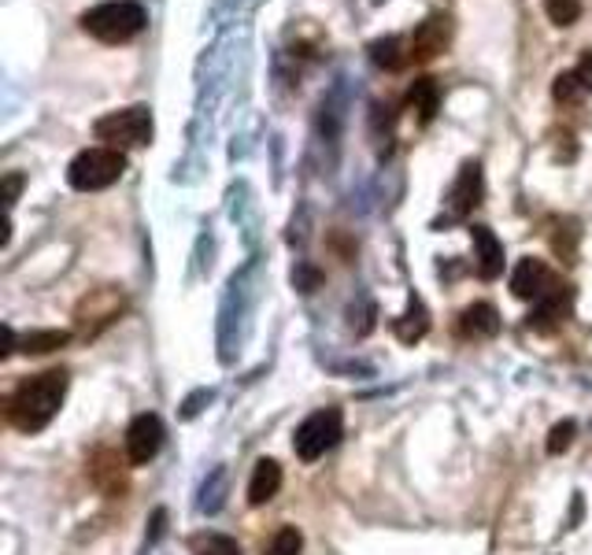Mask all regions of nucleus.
Returning <instances> with one entry per match:
<instances>
[{"instance_id":"7ed1b4c3","label":"nucleus","mask_w":592,"mask_h":555,"mask_svg":"<svg viewBox=\"0 0 592 555\" xmlns=\"http://www.w3.org/2000/svg\"><path fill=\"white\" fill-rule=\"evenodd\" d=\"M127 171V156L119 149H107V145H96V149H82L67 167V182L75 185L78 193H101L107 185H115Z\"/></svg>"},{"instance_id":"a211bd4d","label":"nucleus","mask_w":592,"mask_h":555,"mask_svg":"<svg viewBox=\"0 0 592 555\" xmlns=\"http://www.w3.org/2000/svg\"><path fill=\"white\" fill-rule=\"evenodd\" d=\"M304 548V537L296 526H282V530H274L271 541L263 544V555H300Z\"/></svg>"},{"instance_id":"2eb2a0df","label":"nucleus","mask_w":592,"mask_h":555,"mask_svg":"<svg viewBox=\"0 0 592 555\" xmlns=\"http://www.w3.org/2000/svg\"><path fill=\"white\" fill-rule=\"evenodd\" d=\"M366 52H371V64L382 67V70H403L411 60V52H403V41L397 34H389V38H378L366 44Z\"/></svg>"},{"instance_id":"0eeeda50","label":"nucleus","mask_w":592,"mask_h":555,"mask_svg":"<svg viewBox=\"0 0 592 555\" xmlns=\"http://www.w3.org/2000/svg\"><path fill=\"white\" fill-rule=\"evenodd\" d=\"M164 449V423L156 415H138L127 429V455L133 467H145Z\"/></svg>"},{"instance_id":"4468645a","label":"nucleus","mask_w":592,"mask_h":555,"mask_svg":"<svg viewBox=\"0 0 592 555\" xmlns=\"http://www.w3.org/2000/svg\"><path fill=\"white\" fill-rule=\"evenodd\" d=\"M408 104L419 112V122H434L437 107H441V86H437V78H419L415 86L408 89Z\"/></svg>"},{"instance_id":"f03ea898","label":"nucleus","mask_w":592,"mask_h":555,"mask_svg":"<svg viewBox=\"0 0 592 555\" xmlns=\"http://www.w3.org/2000/svg\"><path fill=\"white\" fill-rule=\"evenodd\" d=\"M149 15L138 0H104L82 15V30L104 44H123L145 30Z\"/></svg>"},{"instance_id":"b1692460","label":"nucleus","mask_w":592,"mask_h":555,"mask_svg":"<svg viewBox=\"0 0 592 555\" xmlns=\"http://www.w3.org/2000/svg\"><path fill=\"white\" fill-rule=\"evenodd\" d=\"M574 70H578V78H581V86H585V89H589V93H592V49L585 52V56H581V64H578V67H574Z\"/></svg>"},{"instance_id":"a878e982","label":"nucleus","mask_w":592,"mask_h":555,"mask_svg":"<svg viewBox=\"0 0 592 555\" xmlns=\"http://www.w3.org/2000/svg\"><path fill=\"white\" fill-rule=\"evenodd\" d=\"M371 4H385V0H371Z\"/></svg>"},{"instance_id":"9d476101","label":"nucleus","mask_w":592,"mask_h":555,"mask_svg":"<svg viewBox=\"0 0 592 555\" xmlns=\"http://www.w3.org/2000/svg\"><path fill=\"white\" fill-rule=\"evenodd\" d=\"M452 215H466V211H474L481 204V167L478 164H463V171L460 178H455V185H452Z\"/></svg>"},{"instance_id":"ddd939ff","label":"nucleus","mask_w":592,"mask_h":555,"mask_svg":"<svg viewBox=\"0 0 592 555\" xmlns=\"http://www.w3.org/2000/svg\"><path fill=\"white\" fill-rule=\"evenodd\" d=\"M460 334L463 337H497L500 334V315L492 304H471L460 315Z\"/></svg>"},{"instance_id":"f3484780","label":"nucleus","mask_w":592,"mask_h":555,"mask_svg":"<svg viewBox=\"0 0 592 555\" xmlns=\"http://www.w3.org/2000/svg\"><path fill=\"white\" fill-rule=\"evenodd\" d=\"M70 341L67 330H34V334H26L20 341V352L26 356H44V352H56V348H64Z\"/></svg>"},{"instance_id":"20e7f679","label":"nucleus","mask_w":592,"mask_h":555,"mask_svg":"<svg viewBox=\"0 0 592 555\" xmlns=\"http://www.w3.org/2000/svg\"><path fill=\"white\" fill-rule=\"evenodd\" d=\"M96 138L104 141L107 149H141L152 141V112L145 104L123 107V112H112L104 119H96Z\"/></svg>"},{"instance_id":"9b49d317","label":"nucleus","mask_w":592,"mask_h":555,"mask_svg":"<svg viewBox=\"0 0 592 555\" xmlns=\"http://www.w3.org/2000/svg\"><path fill=\"white\" fill-rule=\"evenodd\" d=\"M278 489H282V467H278L274 460H259L253 470V481H248V504L263 507L267 500L278 496Z\"/></svg>"},{"instance_id":"f8f14e48","label":"nucleus","mask_w":592,"mask_h":555,"mask_svg":"<svg viewBox=\"0 0 592 555\" xmlns=\"http://www.w3.org/2000/svg\"><path fill=\"white\" fill-rule=\"evenodd\" d=\"M567 308H570V289H567V285H555L549 297L537 300L533 315H529V326H533V330H552L555 322H563Z\"/></svg>"},{"instance_id":"39448f33","label":"nucleus","mask_w":592,"mask_h":555,"mask_svg":"<svg viewBox=\"0 0 592 555\" xmlns=\"http://www.w3.org/2000/svg\"><path fill=\"white\" fill-rule=\"evenodd\" d=\"M340 434H345V418H340L337 408H322L316 415H308L296 426V437H293L296 460L316 463L319 455H326L340 441Z\"/></svg>"},{"instance_id":"aec40b11","label":"nucleus","mask_w":592,"mask_h":555,"mask_svg":"<svg viewBox=\"0 0 592 555\" xmlns=\"http://www.w3.org/2000/svg\"><path fill=\"white\" fill-rule=\"evenodd\" d=\"M544 15L555 26H574L581 20V0H544Z\"/></svg>"},{"instance_id":"6ab92c4d","label":"nucleus","mask_w":592,"mask_h":555,"mask_svg":"<svg viewBox=\"0 0 592 555\" xmlns=\"http://www.w3.org/2000/svg\"><path fill=\"white\" fill-rule=\"evenodd\" d=\"M589 89L581 86V78H578V70H563L559 78H555V86H552V96L559 104H574V101H581Z\"/></svg>"},{"instance_id":"393cba45","label":"nucleus","mask_w":592,"mask_h":555,"mask_svg":"<svg viewBox=\"0 0 592 555\" xmlns=\"http://www.w3.org/2000/svg\"><path fill=\"white\" fill-rule=\"evenodd\" d=\"M20 348V341H15V330L12 326H4V348H0V360H8V356Z\"/></svg>"},{"instance_id":"6e6552de","label":"nucleus","mask_w":592,"mask_h":555,"mask_svg":"<svg viewBox=\"0 0 592 555\" xmlns=\"http://www.w3.org/2000/svg\"><path fill=\"white\" fill-rule=\"evenodd\" d=\"M552 289H555V282H552V271L544 259H533V256L518 259L515 274H511V293H515V297L537 304L541 297H549Z\"/></svg>"},{"instance_id":"1a4fd4ad","label":"nucleus","mask_w":592,"mask_h":555,"mask_svg":"<svg viewBox=\"0 0 592 555\" xmlns=\"http://www.w3.org/2000/svg\"><path fill=\"white\" fill-rule=\"evenodd\" d=\"M471 237H474V267H478V278H492L504 274V245L497 241L489 227H471Z\"/></svg>"},{"instance_id":"4be33fe9","label":"nucleus","mask_w":592,"mask_h":555,"mask_svg":"<svg viewBox=\"0 0 592 555\" xmlns=\"http://www.w3.org/2000/svg\"><path fill=\"white\" fill-rule=\"evenodd\" d=\"M574 434H578V426L570 423H559V426H552V434H549V452L552 455H559V452H567L570 444H574Z\"/></svg>"},{"instance_id":"f257e3e1","label":"nucleus","mask_w":592,"mask_h":555,"mask_svg":"<svg viewBox=\"0 0 592 555\" xmlns=\"http://www.w3.org/2000/svg\"><path fill=\"white\" fill-rule=\"evenodd\" d=\"M64 397H67V371L34 374V378L20 382V389L4 400V415L23 434H38V429H44L56 418Z\"/></svg>"},{"instance_id":"423d86ee","label":"nucleus","mask_w":592,"mask_h":555,"mask_svg":"<svg viewBox=\"0 0 592 555\" xmlns=\"http://www.w3.org/2000/svg\"><path fill=\"white\" fill-rule=\"evenodd\" d=\"M448 38H452V20H448L445 12L426 15V20L415 26V34H411V60L429 64V60L441 56L448 49Z\"/></svg>"},{"instance_id":"5701e85b","label":"nucleus","mask_w":592,"mask_h":555,"mask_svg":"<svg viewBox=\"0 0 592 555\" xmlns=\"http://www.w3.org/2000/svg\"><path fill=\"white\" fill-rule=\"evenodd\" d=\"M20 190H23V175H8V178H4V204H8V208L15 204V196H20Z\"/></svg>"},{"instance_id":"412c9836","label":"nucleus","mask_w":592,"mask_h":555,"mask_svg":"<svg viewBox=\"0 0 592 555\" xmlns=\"http://www.w3.org/2000/svg\"><path fill=\"white\" fill-rule=\"evenodd\" d=\"M196 555H241V544L233 537L208 533L204 541H196Z\"/></svg>"},{"instance_id":"dca6fc26","label":"nucleus","mask_w":592,"mask_h":555,"mask_svg":"<svg viewBox=\"0 0 592 555\" xmlns=\"http://www.w3.org/2000/svg\"><path fill=\"white\" fill-rule=\"evenodd\" d=\"M426 330H429V311H426V304L419 300V297H411L408 300V311L397 319V337L403 345H415L419 337H426Z\"/></svg>"}]
</instances>
